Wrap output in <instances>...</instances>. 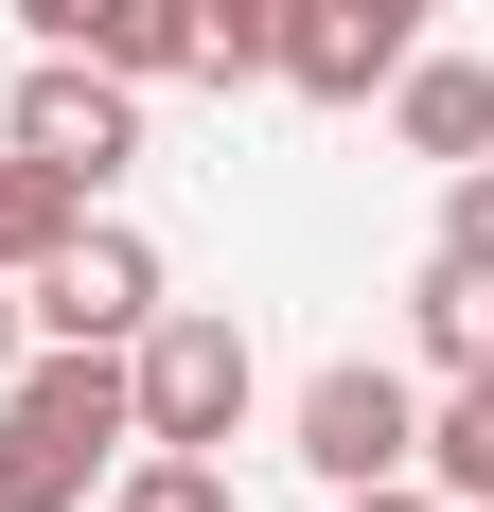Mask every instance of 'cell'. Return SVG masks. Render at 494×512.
<instances>
[{
	"instance_id": "5",
	"label": "cell",
	"mask_w": 494,
	"mask_h": 512,
	"mask_svg": "<svg viewBox=\"0 0 494 512\" xmlns=\"http://www.w3.org/2000/svg\"><path fill=\"white\" fill-rule=\"evenodd\" d=\"M18 318H36V336H106V354H124V336L159 318V248L124 230V212H71V230H53V265L18 283Z\"/></svg>"
},
{
	"instance_id": "14",
	"label": "cell",
	"mask_w": 494,
	"mask_h": 512,
	"mask_svg": "<svg viewBox=\"0 0 494 512\" xmlns=\"http://www.w3.org/2000/svg\"><path fill=\"white\" fill-rule=\"evenodd\" d=\"M442 248L494 265V159H442Z\"/></svg>"
},
{
	"instance_id": "10",
	"label": "cell",
	"mask_w": 494,
	"mask_h": 512,
	"mask_svg": "<svg viewBox=\"0 0 494 512\" xmlns=\"http://www.w3.org/2000/svg\"><path fill=\"white\" fill-rule=\"evenodd\" d=\"M71 53H106L124 89H177V71H195V0H89Z\"/></svg>"
},
{
	"instance_id": "11",
	"label": "cell",
	"mask_w": 494,
	"mask_h": 512,
	"mask_svg": "<svg viewBox=\"0 0 494 512\" xmlns=\"http://www.w3.org/2000/svg\"><path fill=\"white\" fill-rule=\"evenodd\" d=\"M300 18H318V0H195V71H212V89H283Z\"/></svg>"
},
{
	"instance_id": "12",
	"label": "cell",
	"mask_w": 494,
	"mask_h": 512,
	"mask_svg": "<svg viewBox=\"0 0 494 512\" xmlns=\"http://www.w3.org/2000/svg\"><path fill=\"white\" fill-rule=\"evenodd\" d=\"M106 512H247V495H230L212 442H124V460H106Z\"/></svg>"
},
{
	"instance_id": "9",
	"label": "cell",
	"mask_w": 494,
	"mask_h": 512,
	"mask_svg": "<svg viewBox=\"0 0 494 512\" xmlns=\"http://www.w3.org/2000/svg\"><path fill=\"white\" fill-rule=\"evenodd\" d=\"M406 336H424V371H494V265L424 248V283H406Z\"/></svg>"
},
{
	"instance_id": "3",
	"label": "cell",
	"mask_w": 494,
	"mask_h": 512,
	"mask_svg": "<svg viewBox=\"0 0 494 512\" xmlns=\"http://www.w3.org/2000/svg\"><path fill=\"white\" fill-rule=\"evenodd\" d=\"M0 142L36 159V177H71V195H106V177L142 159V89H124L106 53H36V71L0 89Z\"/></svg>"
},
{
	"instance_id": "13",
	"label": "cell",
	"mask_w": 494,
	"mask_h": 512,
	"mask_svg": "<svg viewBox=\"0 0 494 512\" xmlns=\"http://www.w3.org/2000/svg\"><path fill=\"white\" fill-rule=\"evenodd\" d=\"M71 212H89V195H71V177H36V159L0 142V283H36V265H53V230H71Z\"/></svg>"
},
{
	"instance_id": "4",
	"label": "cell",
	"mask_w": 494,
	"mask_h": 512,
	"mask_svg": "<svg viewBox=\"0 0 494 512\" xmlns=\"http://www.w3.org/2000/svg\"><path fill=\"white\" fill-rule=\"evenodd\" d=\"M283 442H300V477H318V495H371V477L424 460V389H406V371H371V354H336V371H300Z\"/></svg>"
},
{
	"instance_id": "2",
	"label": "cell",
	"mask_w": 494,
	"mask_h": 512,
	"mask_svg": "<svg viewBox=\"0 0 494 512\" xmlns=\"http://www.w3.org/2000/svg\"><path fill=\"white\" fill-rule=\"evenodd\" d=\"M124 407H142V442H212V460H230V442H247V407H265V354H247V318L159 301L142 336H124Z\"/></svg>"
},
{
	"instance_id": "1",
	"label": "cell",
	"mask_w": 494,
	"mask_h": 512,
	"mask_svg": "<svg viewBox=\"0 0 494 512\" xmlns=\"http://www.w3.org/2000/svg\"><path fill=\"white\" fill-rule=\"evenodd\" d=\"M124 442H142V407H124V354L106 336H36L0 371V512H89Z\"/></svg>"
},
{
	"instance_id": "6",
	"label": "cell",
	"mask_w": 494,
	"mask_h": 512,
	"mask_svg": "<svg viewBox=\"0 0 494 512\" xmlns=\"http://www.w3.org/2000/svg\"><path fill=\"white\" fill-rule=\"evenodd\" d=\"M406 53H424V18H406V0H318V18H300V53H283V89H300V106H371Z\"/></svg>"
},
{
	"instance_id": "15",
	"label": "cell",
	"mask_w": 494,
	"mask_h": 512,
	"mask_svg": "<svg viewBox=\"0 0 494 512\" xmlns=\"http://www.w3.org/2000/svg\"><path fill=\"white\" fill-rule=\"evenodd\" d=\"M336 512H459V495H424V477H371V495H336Z\"/></svg>"
},
{
	"instance_id": "17",
	"label": "cell",
	"mask_w": 494,
	"mask_h": 512,
	"mask_svg": "<svg viewBox=\"0 0 494 512\" xmlns=\"http://www.w3.org/2000/svg\"><path fill=\"white\" fill-rule=\"evenodd\" d=\"M18 18H36V36H53V53H71V18H89V0H18Z\"/></svg>"
},
{
	"instance_id": "16",
	"label": "cell",
	"mask_w": 494,
	"mask_h": 512,
	"mask_svg": "<svg viewBox=\"0 0 494 512\" xmlns=\"http://www.w3.org/2000/svg\"><path fill=\"white\" fill-rule=\"evenodd\" d=\"M18 354H36V318H18V283H0V371H18Z\"/></svg>"
},
{
	"instance_id": "7",
	"label": "cell",
	"mask_w": 494,
	"mask_h": 512,
	"mask_svg": "<svg viewBox=\"0 0 494 512\" xmlns=\"http://www.w3.org/2000/svg\"><path fill=\"white\" fill-rule=\"evenodd\" d=\"M389 142L406 159H494V71L477 53H406L389 71Z\"/></svg>"
},
{
	"instance_id": "8",
	"label": "cell",
	"mask_w": 494,
	"mask_h": 512,
	"mask_svg": "<svg viewBox=\"0 0 494 512\" xmlns=\"http://www.w3.org/2000/svg\"><path fill=\"white\" fill-rule=\"evenodd\" d=\"M424 495H459V512H494V371H442V389H424Z\"/></svg>"
}]
</instances>
